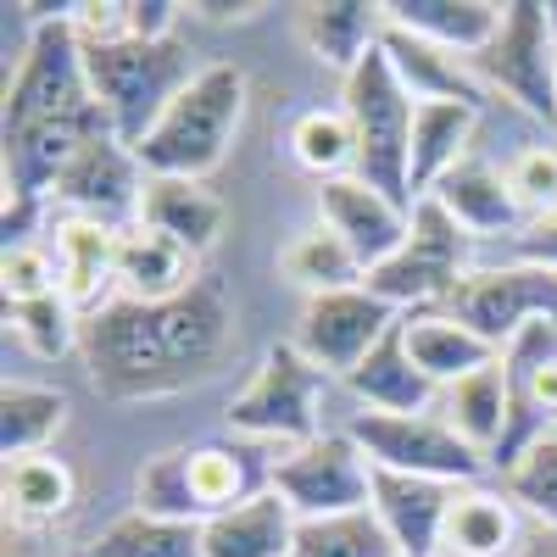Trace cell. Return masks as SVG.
Here are the masks:
<instances>
[{
	"label": "cell",
	"instance_id": "44dd1931",
	"mask_svg": "<svg viewBox=\"0 0 557 557\" xmlns=\"http://www.w3.org/2000/svg\"><path fill=\"white\" fill-rule=\"evenodd\" d=\"M469 235H507L513 240L519 228H524V207H519V196H513V184H507V173H496L491 162H480V157H462L435 190H430Z\"/></svg>",
	"mask_w": 557,
	"mask_h": 557
},
{
	"label": "cell",
	"instance_id": "4316f807",
	"mask_svg": "<svg viewBox=\"0 0 557 557\" xmlns=\"http://www.w3.org/2000/svg\"><path fill=\"white\" fill-rule=\"evenodd\" d=\"M474 123H480V107H462V101L418 107V117H412V207L469 157Z\"/></svg>",
	"mask_w": 557,
	"mask_h": 557
},
{
	"label": "cell",
	"instance_id": "ab89813d",
	"mask_svg": "<svg viewBox=\"0 0 557 557\" xmlns=\"http://www.w3.org/2000/svg\"><path fill=\"white\" fill-rule=\"evenodd\" d=\"M507 184H513L519 207L535 218L546 207H557V151L552 146H530L513 157V168H507Z\"/></svg>",
	"mask_w": 557,
	"mask_h": 557
},
{
	"label": "cell",
	"instance_id": "30bf717a",
	"mask_svg": "<svg viewBox=\"0 0 557 557\" xmlns=\"http://www.w3.org/2000/svg\"><path fill=\"white\" fill-rule=\"evenodd\" d=\"M273 491L296 507V519H341L374 507V462L346 430H323L273 462Z\"/></svg>",
	"mask_w": 557,
	"mask_h": 557
},
{
	"label": "cell",
	"instance_id": "74e56055",
	"mask_svg": "<svg viewBox=\"0 0 557 557\" xmlns=\"http://www.w3.org/2000/svg\"><path fill=\"white\" fill-rule=\"evenodd\" d=\"M507 496L524 502L541 519V530H557V430L541 435L513 469H507Z\"/></svg>",
	"mask_w": 557,
	"mask_h": 557
},
{
	"label": "cell",
	"instance_id": "7bdbcfd3",
	"mask_svg": "<svg viewBox=\"0 0 557 557\" xmlns=\"http://www.w3.org/2000/svg\"><path fill=\"white\" fill-rule=\"evenodd\" d=\"M39 218H45V196H7V218H0V228H7V251L12 246H34Z\"/></svg>",
	"mask_w": 557,
	"mask_h": 557
},
{
	"label": "cell",
	"instance_id": "ffe728a7",
	"mask_svg": "<svg viewBox=\"0 0 557 557\" xmlns=\"http://www.w3.org/2000/svg\"><path fill=\"white\" fill-rule=\"evenodd\" d=\"M401 330H407L412 362L424 368V374H430L441 391L457 385V380H469V374H480V368H491V362L502 357L485 335H474L469 323H462L457 312H446V307L401 312Z\"/></svg>",
	"mask_w": 557,
	"mask_h": 557
},
{
	"label": "cell",
	"instance_id": "1f68e13d",
	"mask_svg": "<svg viewBox=\"0 0 557 557\" xmlns=\"http://www.w3.org/2000/svg\"><path fill=\"white\" fill-rule=\"evenodd\" d=\"M290 157L301 173H312L318 184L346 178L357 162V139H351V117L346 107H312L290 123Z\"/></svg>",
	"mask_w": 557,
	"mask_h": 557
},
{
	"label": "cell",
	"instance_id": "5b68a950",
	"mask_svg": "<svg viewBox=\"0 0 557 557\" xmlns=\"http://www.w3.org/2000/svg\"><path fill=\"white\" fill-rule=\"evenodd\" d=\"M346 117H351V139H357V162L351 173L362 184H374L380 196H391L396 207L412 212V117L418 101L401 89V78L391 73L385 51H374L341 96Z\"/></svg>",
	"mask_w": 557,
	"mask_h": 557
},
{
	"label": "cell",
	"instance_id": "ee69618b",
	"mask_svg": "<svg viewBox=\"0 0 557 557\" xmlns=\"http://www.w3.org/2000/svg\"><path fill=\"white\" fill-rule=\"evenodd\" d=\"M519 557H557V530H535V535L519 546Z\"/></svg>",
	"mask_w": 557,
	"mask_h": 557
},
{
	"label": "cell",
	"instance_id": "3957f363",
	"mask_svg": "<svg viewBox=\"0 0 557 557\" xmlns=\"http://www.w3.org/2000/svg\"><path fill=\"white\" fill-rule=\"evenodd\" d=\"M84 45V73L96 89L101 112L112 117V134L128 151H139L162 112L190 89L201 67H190L184 39H78Z\"/></svg>",
	"mask_w": 557,
	"mask_h": 557
},
{
	"label": "cell",
	"instance_id": "60d3db41",
	"mask_svg": "<svg viewBox=\"0 0 557 557\" xmlns=\"http://www.w3.org/2000/svg\"><path fill=\"white\" fill-rule=\"evenodd\" d=\"M513 257L530 262V268H552L557 273V207L524 218V228L513 235Z\"/></svg>",
	"mask_w": 557,
	"mask_h": 557
},
{
	"label": "cell",
	"instance_id": "6da1fadb",
	"mask_svg": "<svg viewBox=\"0 0 557 557\" xmlns=\"http://www.w3.org/2000/svg\"><path fill=\"white\" fill-rule=\"evenodd\" d=\"M84 368L107 401H157L190 385H207L235 357L240 323L223 278L201 273L184 296L134 301L117 296L84 318Z\"/></svg>",
	"mask_w": 557,
	"mask_h": 557
},
{
	"label": "cell",
	"instance_id": "5bb4252c",
	"mask_svg": "<svg viewBox=\"0 0 557 557\" xmlns=\"http://www.w3.org/2000/svg\"><path fill=\"white\" fill-rule=\"evenodd\" d=\"M117 240L123 228L96 223V218H73L62 212L51 228V257H57V296L78 312L96 318L101 307H112L117 296Z\"/></svg>",
	"mask_w": 557,
	"mask_h": 557
},
{
	"label": "cell",
	"instance_id": "7c38bea8",
	"mask_svg": "<svg viewBox=\"0 0 557 557\" xmlns=\"http://www.w3.org/2000/svg\"><path fill=\"white\" fill-rule=\"evenodd\" d=\"M396 307H385L368 285L357 290H335V296H312L301 307V323H296V351L323 368V374H351V368L374 351L391 330H396Z\"/></svg>",
	"mask_w": 557,
	"mask_h": 557
},
{
	"label": "cell",
	"instance_id": "277c9868",
	"mask_svg": "<svg viewBox=\"0 0 557 557\" xmlns=\"http://www.w3.org/2000/svg\"><path fill=\"white\" fill-rule=\"evenodd\" d=\"M246 117V73L235 62H207L190 89L162 112V123L139 139V168L151 178H201L223 168Z\"/></svg>",
	"mask_w": 557,
	"mask_h": 557
},
{
	"label": "cell",
	"instance_id": "d590c367",
	"mask_svg": "<svg viewBox=\"0 0 557 557\" xmlns=\"http://www.w3.org/2000/svg\"><path fill=\"white\" fill-rule=\"evenodd\" d=\"M134 513L173 519V524H201V507H196V491H190L184 451H157L146 469L134 474Z\"/></svg>",
	"mask_w": 557,
	"mask_h": 557
},
{
	"label": "cell",
	"instance_id": "ba28073f",
	"mask_svg": "<svg viewBox=\"0 0 557 557\" xmlns=\"http://www.w3.org/2000/svg\"><path fill=\"white\" fill-rule=\"evenodd\" d=\"M346 435L362 446L374 469L441 480V485H474L485 469V451H474L446 418L435 412H351Z\"/></svg>",
	"mask_w": 557,
	"mask_h": 557
},
{
	"label": "cell",
	"instance_id": "603a6c76",
	"mask_svg": "<svg viewBox=\"0 0 557 557\" xmlns=\"http://www.w3.org/2000/svg\"><path fill=\"white\" fill-rule=\"evenodd\" d=\"M380 51H385L391 73L401 78V89H407L418 107H430V101L485 107V89H480V78L469 73V62L451 57V51H441V45L418 39V34H407V28H385V45H380Z\"/></svg>",
	"mask_w": 557,
	"mask_h": 557
},
{
	"label": "cell",
	"instance_id": "9a60e30c",
	"mask_svg": "<svg viewBox=\"0 0 557 557\" xmlns=\"http://www.w3.org/2000/svg\"><path fill=\"white\" fill-rule=\"evenodd\" d=\"M318 218L357 251V262H362L368 273H374V268L407 240V223H412L407 207H396L391 196H380L374 184H362L357 173L323 184V190H318Z\"/></svg>",
	"mask_w": 557,
	"mask_h": 557
},
{
	"label": "cell",
	"instance_id": "d6a6232c",
	"mask_svg": "<svg viewBox=\"0 0 557 557\" xmlns=\"http://www.w3.org/2000/svg\"><path fill=\"white\" fill-rule=\"evenodd\" d=\"M73 469L62 457H12L7 462V513L12 519H62L73 507Z\"/></svg>",
	"mask_w": 557,
	"mask_h": 557
},
{
	"label": "cell",
	"instance_id": "ac0fdd59",
	"mask_svg": "<svg viewBox=\"0 0 557 557\" xmlns=\"http://www.w3.org/2000/svg\"><path fill=\"white\" fill-rule=\"evenodd\" d=\"M184 469H190V491L201 507V524L240 507L262 491H273V462L257 451V441H207L184 451Z\"/></svg>",
	"mask_w": 557,
	"mask_h": 557
},
{
	"label": "cell",
	"instance_id": "8992f818",
	"mask_svg": "<svg viewBox=\"0 0 557 557\" xmlns=\"http://www.w3.org/2000/svg\"><path fill=\"white\" fill-rule=\"evenodd\" d=\"M462 278H469V228H462L435 196L412 207L407 240L362 278L385 307L418 312V307H441Z\"/></svg>",
	"mask_w": 557,
	"mask_h": 557
},
{
	"label": "cell",
	"instance_id": "836d02e7",
	"mask_svg": "<svg viewBox=\"0 0 557 557\" xmlns=\"http://www.w3.org/2000/svg\"><path fill=\"white\" fill-rule=\"evenodd\" d=\"M290 557H396L385 524L374 519V507L341 519H301Z\"/></svg>",
	"mask_w": 557,
	"mask_h": 557
},
{
	"label": "cell",
	"instance_id": "7402d4cb",
	"mask_svg": "<svg viewBox=\"0 0 557 557\" xmlns=\"http://www.w3.org/2000/svg\"><path fill=\"white\" fill-rule=\"evenodd\" d=\"M139 223L168 235L173 246H184L196 262L218 246L223 235V201L207 190L201 178H146V201H139Z\"/></svg>",
	"mask_w": 557,
	"mask_h": 557
},
{
	"label": "cell",
	"instance_id": "8d00e7d4",
	"mask_svg": "<svg viewBox=\"0 0 557 557\" xmlns=\"http://www.w3.org/2000/svg\"><path fill=\"white\" fill-rule=\"evenodd\" d=\"M7 330L12 341L28 351V357H67L78 341H84V318L62 301V296H45V301H23V307H7Z\"/></svg>",
	"mask_w": 557,
	"mask_h": 557
},
{
	"label": "cell",
	"instance_id": "d6986e66",
	"mask_svg": "<svg viewBox=\"0 0 557 557\" xmlns=\"http://www.w3.org/2000/svg\"><path fill=\"white\" fill-rule=\"evenodd\" d=\"M346 391L362 401V412H435V396H441V385L412 362L401 318H396V330L346 374Z\"/></svg>",
	"mask_w": 557,
	"mask_h": 557
},
{
	"label": "cell",
	"instance_id": "b9f144b4",
	"mask_svg": "<svg viewBox=\"0 0 557 557\" xmlns=\"http://www.w3.org/2000/svg\"><path fill=\"white\" fill-rule=\"evenodd\" d=\"M184 7H168V0H134L123 12V39H173V17Z\"/></svg>",
	"mask_w": 557,
	"mask_h": 557
},
{
	"label": "cell",
	"instance_id": "9c48e42d",
	"mask_svg": "<svg viewBox=\"0 0 557 557\" xmlns=\"http://www.w3.org/2000/svg\"><path fill=\"white\" fill-rule=\"evenodd\" d=\"M318 396H323V368H312L296 341L273 346L251 385L228 401V435L235 441H278V446H307L318 441Z\"/></svg>",
	"mask_w": 557,
	"mask_h": 557
},
{
	"label": "cell",
	"instance_id": "7a4b0ae2",
	"mask_svg": "<svg viewBox=\"0 0 557 557\" xmlns=\"http://www.w3.org/2000/svg\"><path fill=\"white\" fill-rule=\"evenodd\" d=\"M112 117L101 112L96 89L84 73V45L73 28V7L62 17H45L28 34V57L7 89V123H0V146H7V196H45L51 201L57 178L67 162L107 139ZM117 139V134H112Z\"/></svg>",
	"mask_w": 557,
	"mask_h": 557
},
{
	"label": "cell",
	"instance_id": "bcb514c9",
	"mask_svg": "<svg viewBox=\"0 0 557 557\" xmlns=\"http://www.w3.org/2000/svg\"><path fill=\"white\" fill-rule=\"evenodd\" d=\"M78 557H96V552H78Z\"/></svg>",
	"mask_w": 557,
	"mask_h": 557
},
{
	"label": "cell",
	"instance_id": "2e32d148",
	"mask_svg": "<svg viewBox=\"0 0 557 557\" xmlns=\"http://www.w3.org/2000/svg\"><path fill=\"white\" fill-rule=\"evenodd\" d=\"M451 491L457 485L374 469V519L385 524L396 557H435L441 552V530H446V513H451Z\"/></svg>",
	"mask_w": 557,
	"mask_h": 557
},
{
	"label": "cell",
	"instance_id": "e575fe53",
	"mask_svg": "<svg viewBox=\"0 0 557 557\" xmlns=\"http://www.w3.org/2000/svg\"><path fill=\"white\" fill-rule=\"evenodd\" d=\"M89 552L96 557H207L201 524H173V519H146V513L117 519Z\"/></svg>",
	"mask_w": 557,
	"mask_h": 557
},
{
	"label": "cell",
	"instance_id": "4fadbf2b",
	"mask_svg": "<svg viewBox=\"0 0 557 557\" xmlns=\"http://www.w3.org/2000/svg\"><path fill=\"white\" fill-rule=\"evenodd\" d=\"M146 168L123 146V139H89V146L67 162V173L57 178V201L73 218H96L112 228H134L139 223V201H146Z\"/></svg>",
	"mask_w": 557,
	"mask_h": 557
},
{
	"label": "cell",
	"instance_id": "52a82bcc",
	"mask_svg": "<svg viewBox=\"0 0 557 557\" xmlns=\"http://www.w3.org/2000/svg\"><path fill=\"white\" fill-rule=\"evenodd\" d=\"M469 73L491 96L519 101L530 117L557 128V23L541 0H507L502 28L480 57H469Z\"/></svg>",
	"mask_w": 557,
	"mask_h": 557
},
{
	"label": "cell",
	"instance_id": "d4e9b609",
	"mask_svg": "<svg viewBox=\"0 0 557 557\" xmlns=\"http://www.w3.org/2000/svg\"><path fill=\"white\" fill-rule=\"evenodd\" d=\"M296 507L278 496V491H262L228 513L207 519L201 524V546L207 557H290L296 546Z\"/></svg>",
	"mask_w": 557,
	"mask_h": 557
},
{
	"label": "cell",
	"instance_id": "4dcf8cb0",
	"mask_svg": "<svg viewBox=\"0 0 557 557\" xmlns=\"http://www.w3.org/2000/svg\"><path fill=\"white\" fill-rule=\"evenodd\" d=\"M62 424H67V396L62 391L7 380V391H0V451H7V462L45 451V441H51Z\"/></svg>",
	"mask_w": 557,
	"mask_h": 557
},
{
	"label": "cell",
	"instance_id": "e0dca14e",
	"mask_svg": "<svg viewBox=\"0 0 557 557\" xmlns=\"http://www.w3.org/2000/svg\"><path fill=\"white\" fill-rule=\"evenodd\" d=\"M385 7H368V0H312V7H296V34L312 51V62L335 67L341 78H351L368 57L385 45Z\"/></svg>",
	"mask_w": 557,
	"mask_h": 557
},
{
	"label": "cell",
	"instance_id": "83f0119b",
	"mask_svg": "<svg viewBox=\"0 0 557 557\" xmlns=\"http://www.w3.org/2000/svg\"><path fill=\"white\" fill-rule=\"evenodd\" d=\"M513 541H519L513 496L474 491V485H457L451 491V513H446V530H441V552H451V557H502V552H513Z\"/></svg>",
	"mask_w": 557,
	"mask_h": 557
},
{
	"label": "cell",
	"instance_id": "f546056e",
	"mask_svg": "<svg viewBox=\"0 0 557 557\" xmlns=\"http://www.w3.org/2000/svg\"><path fill=\"white\" fill-rule=\"evenodd\" d=\"M278 273H285L296 290H307V301L312 296H335V290H357L362 278H368V268L357 262V251L335 235L330 223L307 228V235H296L285 251H278Z\"/></svg>",
	"mask_w": 557,
	"mask_h": 557
},
{
	"label": "cell",
	"instance_id": "484cf974",
	"mask_svg": "<svg viewBox=\"0 0 557 557\" xmlns=\"http://www.w3.org/2000/svg\"><path fill=\"white\" fill-rule=\"evenodd\" d=\"M196 257L173 246L157 228L134 223L123 228L117 240V296H134V301H168V296H184L196 285Z\"/></svg>",
	"mask_w": 557,
	"mask_h": 557
},
{
	"label": "cell",
	"instance_id": "f35d334b",
	"mask_svg": "<svg viewBox=\"0 0 557 557\" xmlns=\"http://www.w3.org/2000/svg\"><path fill=\"white\" fill-rule=\"evenodd\" d=\"M0 290H7V307L57 296V257L45 246H12L0 262Z\"/></svg>",
	"mask_w": 557,
	"mask_h": 557
},
{
	"label": "cell",
	"instance_id": "8fae6325",
	"mask_svg": "<svg viewBox=\"0 0 557 557\" xmlns=\"http://www.w3.org/2000/svg\"><path fill=\"white\" fill-rule=\"evenodd\" d=\"M441 307L457 312L496 351H507L530 323H557V273L552 268H530V262L469 268V278H462Z\"/></svg>",
	"mask_w": 557,
	"mask_h": 557
},
{
	"label": "cell",
	"instance_id": "cb8c5ba5",
	"mask_svg": "<svg viewBox=\"0 0 557 557\" xmlns=\"http://www.w3.org/2000/svg\"><path fill=\"white\" fill-rule=\"evenodd\" d=\"M385 23L407 28V34L430 39V45H441V51L469 62V57H480L485 45L496 39L502 7H496V0H391Z\"/></svg>",
	"mask_w": 557,
	"mask_h": 557
},
{
	"label": "cell",
	"instance_id": "f1b7e54d",
	"mask_svg": "<svg viewBox=\"0 0 557 557\" xmlns=\"http://www.w3.org/2000/svg\"><path fill=\"white\" fill-rule=\"evenodd\" d=\"M435 418H446V424L469 441L474 451H496L502 430H507V374H502V357L491 368H480V374L457 380L435 396Z\"/></svg>",
	"mask_w": 557,
	"mask_h": 557
},
{
	"label": "cell",
	"instance_id": "f6af8a7d",
	"mask_svg": "<svg viewBox=\"0 0 557 557\" xmlns=\"http://www.w3.org/2000/svg\"><path fill=\"white\" fill-rule=\"evenodd\" d=\"M190 12H201V17H212V23H228V17H251L257 7H190Z\"/></svg>",
	"mask_w": 557,
	"mask_h": 557
}]
</instances>
